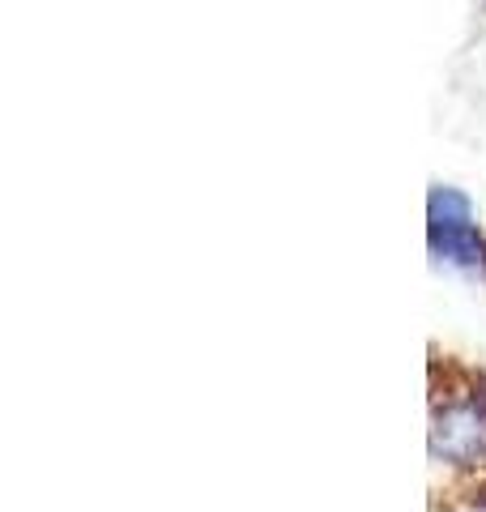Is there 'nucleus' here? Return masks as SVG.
I'll use <instances>...</instances> for the list:
<instances>
[{
	"instance_id": "obj_1",
	"label": "nucleus",
	"mask_w": 486,
	"mask_h": 512,
	"mask_svg": "<svg viewBox=\"0 0 486 512\" xmlns=\"http://www.w3.org/2000/svg\"><path fill=\"white\" fill-rule=\"evenodd\" d=\"M431 512H486V376L431 359Z\"/></svg>"
},
{
	"instance_id": "obj_2",
	"label": "nucleus",
	"mask_w": 486,
	"mask_h": 512,
	"mask_svg": "<svg viewBox=\"0 0 486 512\" xmlns=\"http://www.w3.org/2000/svg\"><path fill=\"white\" fill-rule=\"evenodd\" d=\"M427 239H431V252L440 256V261L486 274V239L478 231L474 205H469L465 192L448 188V184L431 188V197H427Z\"/></svg>"
}]
</instances>
